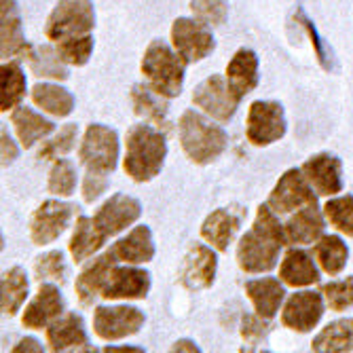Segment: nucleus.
<instances>
[{
  "label": "nucleus",
  "mask_w": 353,
  "mask_h": 353,
  "mask_svg": "<svg viewBox=\"0 0 353 353\" xmlns=\"http://www.w3.org/2000/svg\"><path fill=\"white\" fill-rule=\"evenodd\" d=\"M324 296L332 311H345L353 305V277L330 281L324 285Z\"/></svg>",
  "instance_id": "obj_43"
},
{
  "label": "nucleus",
  "mask_w": 353,
  "mask_h": 353,
  "mask_svg": "<svg viewBox=\"0 0 353 353\" xmlns=\"http://www.w3.org/2000/svg\"><path fill=\"white\" fill-rule=\"evenodd\" d=\"M285 114L277 102H254L248 112V140L254 146H269L283 138Z\"/></svg>",
  "instance_id": "obj_10"
},
{
  "label": "nucleus",
  "mask_w": 353,
  "mask_h": 353,
  "mask_svg": "<svg viewBox=\"0 0 353 353\" xmlns=\"http://www.w3.org/2000/svg\"><path fill=\"white\" fill-rule=\"evenodd\" d=\"M328 222L347 237H353V195L334 197L324 205Z\"/></svg>",
  "instance_id": "obj_37"
},
{
  "label": "nucleus",
  "mask_w": 353,
  "mask_h": 353,
  "mask_svg": "<svg viewBox=\"0 0 353 353\" xmlns=\"http://www.w3.org/2000/svg\"><path fill=\"white\" fill-rule=\"evenodd\" d=\"M279 277L283 283L292 288H305L319 281V271L311 256L305 250H290L279 267Z\"/></svg>",
  "instance_id": "obj_27"
},
{
  "label": "nucleus",
  "mask_w": 353,
  "mask_h": 353,
  "mask_svg": "<svg viewBox=\"0 0 353 353\" xmlns=\"http://www.w3.org/2000/svg\"><path fill=\"white\" fill-rule=\"evenodd\" d=\"M15 157H17V146L15 142L9 138L7 130H3V165H9L15 161Z\"/></svg>",
  "instance_id": "obj_46"
},
{
  "label": "nucleus",
  "mask_w": 353,
  "mask_h": 353,
  "mask_svg": "<svg viewBox=\"0 0 353 353\" xmlns=\"http://www.w3.org/2000/svg\"><path fill=\"white\" fill-rule=\"evenodd\" d=\"M190 9L195 19L205 26H222L229 13L227 0H190Z\"/></svg>",
  "instance_id": "obj_41"
},
{
  "label": "nucleus",
  "mask_w": 353,
  "mask_h": 353,
  "mask_svg": "<svg viewBox=\"0 0 353 353\" xmlns=\"http://www.w3.org/2000/svg\"><path fill=\"white\" fill-rule=\"evenodd\" d=\"M117 263H119V259H117L114 250H108L106 254L98 256L91 265H87L83 269V273L77 279V294L83 305H91L95 299L102 296L104 283H106L110 271L117 267Z\"/></svg>",
  "instance_id": "obj_20"
},
{
  "label": "nucleus",
  "mask_w": 353,
  "mask_h": 353,
  "mask_svg": "<svg viewBox=\"0 0 353 353\" xmlns=\"http://www.w3.org/2000/svg\"><path fill=\"white\" fill-rule=\"evenodd\" d=\"M13 125H15V132H17V138L21 142V146L30 148L34 146L37 142L45 140L51 132H53V123L49 119H45L43 114L34 112L32 108H17L11 117Z\"/></svg>",
  "instance_id": "obj_29"
},
{
  "label": "nucleus",
  "mask_w": 353,
  "mask_h": 353,
  "mask_svg": "<svg viewBox=\"0 0 353 353\" xmlns=\"http://www.w3.org/2000/svg\"><path fill=\"white\" fill-rule=\"evenodd\" d=\"M150 290V273L138 267H114L104 283L102 296L108 301L119 299H146Z\"/></svg>",
  "instance_id": "obj_16"
},
{
  "label": "nucleus",
  "mask_w": 353,
  "mask_h": 353,
  "mask_svg": "<svg viewBox=\"0 0 353 353\" xmlns=\"http://www.w3.org/2000/svg\"><path fill=\"white\" fill-rule=\"evenodd\" d=\"M243 216H245L243 210L235 212V210L220 208V210L212 212L201 227L203 239L210 241L212 248H216L218 252H224L229 248V243L233 241L235 233L239 231V224H241Z\"/></svg>",
  "instance_id": "obj_21"
},
{
  "label": "nucleus",
  "mask_w": 353,
  "mask_h": 353,
  "mask_svg": "<svg viewBox=\"0 0 353 353\" xmlns=\"http://www.w3.org/2000/svg\"><path fill=\"white\" fill-rule=\"evenodd\" d=\"M283 243H288L283 224L269 205H261L254 227L239 241V267L245 273H267L275 269Z\"/></svg>",
  "instance_id": "obj_1"
},
{
  "label": "nucleus",
  "mask_w": 353,
  "mask_h": 353,
  "mask_svg": "<svg viewBox=\"0 0 353 353\" xmlns=\"http://www.w3.org/2000/svg\"><path fill=\"white\" fill-rule=\"evenodd\" d=\"M317 203L315 195H313V188L311 182L307 180L303 170H288L279 182L275 184L273 192L269 195V208L281 216V214H290L296 212L305 205Z\"/></svg>",
  "instance_id": "obj_8"
},
{
  "label": "nucleus",
  "mask_w": 353,
  "mask_h": 353,
  "mask_svg": "<svg viewBox=\"0 0 353 353\" xmlns=\"http://www.w3.org/2000/svg\"><path fill=\"white\" fill-rule=\"evenodd\" d=\"M47 343L51 351H91L83 317L77 313L59 315L47 328Z\"/></svg>",
  "instance_id": "obj_17"
},
{
  "label": "nucleus",
  "mask_w": 353,
  "mask_h": 353,
  "mask_svg": "<svg viewBox=\"0 0 353 353\" xmlns=\"http://www.w3.org/2000/svg\"><path fill=\"white\" fill-rule=\"evenodd\" d=\"M172 349L174 351H199V347L192 343V341H178Z\"/></svg>",
  "instance_id": "obj_48"
},
{
  "label": "nucleus",
  "mask_w": 353,
  "mask_h": 353,
  "mask_svg": "<svg viewBox=\"0 0 353 353\" xmlns=\"http://www.w3.org/2000/svg\"><path fill=\"white\" fill-rule=\"evenodd\" d=\"M106 237L104 233L95 227L93 218H87V216H81L77 220V229H74V235L70 239V254L77 263H83L87 261L89 256H93L98 252L102 245H104Z\"/></svg>",
  "instance_id": "obj_30"
},
{
  "label": "nucleus",
  "mask_w": 353,
  "mask_h": 353,
  "mask_svg": "<svg viewBox=\"0 0 353 353\" xmlns=\"http://www.w3.org/2000/svg\"><path fill=\"white\" fill-rule=\"evenodd\" d=\"M146 317L136 307H98L93 313V330L104 341H119L140 332Z\"/></svg>",
  "instance_id": "obj_11"
},
{
  "label": "nucleus",
  "mask_w": 353,
  "mask_h": 353,
  "mask_svg": "<svg viewBox=\"0 0 353 353\" xmlns=\"http://www.w3.org/2000/svg\"><path fill=\"white\" fill-rule=\"evenodd\" d=\"M313 351H353V317L336 319L313 339Z\"/></svg>",
  "instance_id": "obj_33"
},
{
  "label": "nucleus",
  "mask_w": 353,
  "mask_h": 353,
  "mask_svg": "<svg viewBox=\"0 0 353 353\" xmlns=\"http://www.w3.org/2000/svg\"><path fill=\"white\" fill-rule=\"evenodd\" d=\"M269 328L271 326L265 322V317H261L259 313H256V315H245L243 322H241V336H243L245 343L256 345V343H261V341L267 339Z\"/></svg>",
  "instance_id": "obj_44"
},
{
  "label": "nucleus",
  "mask_w": 353,
  "mask_h": 353,
  "mask_svg": "<svg viewBox=\"0 0 353 353\" xmlns=\"http://www.w3.org/2000/svg\"><path fill=\"white\" fill-rule=\"evenodd\" d=\"M61 311H63V299L59 288L53 283H43L39 288V294L26 307L21 322L32 330H43L45 326L55 322L61 315Z\"/></svg>",
  "instance_id": "obj_18"
},
{
  "label": "nucleus",
  "mask_w": 353,
  "mask_h": 353,
  "mask_svg": "<svg viewBox=\"0 0 353 353\" xmlns=\"http://www.w3.org/2000/svg\"><path fill=\"white\" fill-rule=\"evenodd\" d=\"M172 43L186 63L205 59L216 47V41L212 37L210 28L201 23L199 19H188V17H180L174 21Z\"/></svg>",
  "instance_id": "obj_7"
},
{
  "label": "nucleus",
  "mask_w": 353,
  "mask_h": 353,
  "mask_svg": "<svg viewBox=\"0 0 353 353\" xmlns=\"http://www.w3.org/2000/svg\"><path fill=\"white\" fill-rule=\"evenodd\" d=\"M74 205L72 203H63L57 199L45 201L32 216L30 224V237L37 245H47L55 241L63 231H66L70 218L74 216Z\"/></svg>",
  "instance_id": "obj_12"
},
{
  "label": "nucleus",
  "mask_w": 353,
  "mask_h": 353,
  "mask_svg": "<svg viewBox=\"0 0 353 353\" xmlns=\"http://www.w3.org/2000/svg\"><path fill=\"white\" fill-rule=\"evenodd\" d=\"M26 95V74L17 61L3 63V95H0V106L3 112L15 108Z\"/></svg>",
  "instance_id": "obj_36"
},
{
  "label": "nucleus",
  "mask_w": 353,
  "mask_h": 353,
  "mask_svg": "<svg viewBox=\"0 0 353 353\" xmlns=\"http://www.w3.org/2000/svg\"><path fill=\"white\" fill-rule=\"evenodd\" d=\"M57 51L66 63H72V66H85L91 57V51H93V39L89 34H83V37L59 41Z\"/></svg>",
  "instance_id": "obj_40"
},
{
  "label": "nucleus",
  "mask_w": 353,
  "mask_h": 353,
  "mask_svg": "<svg viewBox=\"0 0 353 353\" xmlns=\"http://www.w3.org/2000/svg\"><path fill=\"white\" fill-rule=\"evenodd\" d=\"M37 279L39 281H55V283H63L66 281V259H63V252L61 250H53L43 254L41 259H37Z\"/></svg>",
  "instance_id": "obj_39"
},
{
  "label": "nucleus",
  "mask_w": 353,
  "mask_h": 353,
  "mask_svg": "<svg viewBox=\"0 0 353 353\" xmlns=\"http://www.w3.org/2000/svg\"><path fill=\"white\" fill-rule=\"evenodd\" d=\"M117 259L127 263V265H142L150 263L154 256V243H152V233L146 224L136 227L130 235L119 239L112 245Z\"/></svg>",
  "instance_id": "obj_24"
},
{
  "label": "nucleus",
  "mask_w": 353,
  "mask_h": 353,
  "mask_svg": "<svg viewBox=\"0 0 353 353\" xmlns=\"http://www.w3.org/2000/svg\"><path fill=\"white\" fill-rule=\"evenodd\" d=\"M106 186H108L106 174L89 170V174L85 176V182H83V197H85V201L93 203L106 190Z\"/></svg>",
  "instance_id": "obj_45"
},
{
  "label": "nucleus",
  "mask_w": 353,
  "mask_h": 353,
  "mask_svg": "<svg viewBox=\"0 0 353 353\" xmlns=\"http://www.w3.org/2000/svg\"><path fill=\"white\" fill-rule=\"evenodd\" d=\"M28 61L30 68L37 77H45V79H57V81H66L68 79V70H66V61L59 55L57 49L43 45V47H30L28 51Z\"/></svg>",
  "instance_id": "obj_32"
},
{
  "label": "nucleus",
  "mask_w": 353,
  "mask_h": 353,
  "mask_svg": "<svg viewBox=\"0 0 353 353\" xmlns=\"http://www.w3.org/2000/svg\"><path fill=\"white\" fill-rule=\"evenodd\" d=\"M184 66L186 61L178 51L163 41H152L142 57V72L148 83L165 98H176L182 91L184 83Z\"/></svg>",
  "instance_id": "obj_4"
},
{
  "label": "nucleus",
  "mask_w": 353,
  "mask_h": 353,
  "mask_svg": "<svg viewBox=\"0 0 353 353\" xmlns=\"http://www.w3.org/2000/svg\"><path fill=\"white\" fill-rule=\"evenodd\" d=\"M81 161L91 172H114L119 159V136L114 130L100 123L87 127L83 144H81Z\"/></svg>",
  "instance_id": "obj_6"
},
{
  "label": "nucleus",
  "mask_w": 353,
  "mask_h": 353,
  "mask_svg": "<svg viewBox=\"0 0 353 353\" xmlns=\"http://www.w3.org/2000/svg\"><path fill=\"white\" fill-rule=\"evenodd\" d=\"M77 188V170L66 159H57L49 172V190L57 197H70Z\"/></svg>",
  "instance_id": "obj_38"
},
{
  "label": "nucleus",
  "mask_w": 353,
  "mask_h": 353,
  "mask_svg": "<svg viewBox=\"0 0 353 353\" xmlns=\"http://www.w3.org/2000/svg\"><path fill=\"white\" fill-rule=\"evenodd\" d=\"M245 292L256 309V313H259L261 317L265 319H271L281 303H283V296H285V290L283 285L273 279V277H263V279H252L245 283Z\"/></svg>",
  "instance_id": "obj_25"
},
{
  "label": "nucleus",
  "mask_w": 353,
  "mask_h": 353,
  "mask_svg": "<svg viewBox=\"0 0 353 353\" xmlns=\"http://www.w3.org/2000/svg\"><path fill=\"white\" fill-rule=\"evenodd\" d=\"M227 81L239 100L259 85V57L252 49H239L233 55L227 66Z\"/></svg>",
  "instance_id": "obj_23"
},
{
  "label": "nucleus",
  "mask_w": 353,
  "mask_h": 353,
  "mask_svg": "<svg viewBox=\"0 0 353 353\" xmlns=\"http://www.w3.org/2000/svg\"><path fill=\"white\" fill-rule=\"evenodd\" d=\"M106 351H142L140 347H108Z\"/></svg>",
  "instance_id": "obj_49"
},
{
  "label": "nucleus",
  "mask_w": 353,
  "mask_h": 353,
  "mask_svg": "<svg viewBox=\"0 0 353 353\" xmlns=\"http://www.w3.org/2000/svg\"><path fill=\"white\" fill-rule=\"evenodd\" d=\"M216 267H218V259L212 252V248L195 243L184 256L180 281L188 290H203V288H210L214 283Z\"/></svg>",
  "instance_id": "obj_15"
},
{
  "label": "nucleus",
  "mask_w": 353,
  "mask_h": 353,
  "mask_svg": "<svg viewBox=\"0 0 353 353\" xmlns=\"http://www.w3.org/2000/svg\"><path fill=\"white\" fill-rule=\"evenodd\" d=\"M165 95L159 93L150 83L148 85H136L132 91V102L134 108L140 117L150 121L159 130H168L170 127V117H168V104H165Z\"/></svg>",
  "instance_id": "obj_26"
},
{
  "label": "nucleus",
  "mask_w": 353,
  "mask_h": 353,
  "mask_svg": "<svg viewBox=\"0 0 353 353\" xmlns=\"http://www.w3.org/2000/svg\"><path fill=\"white\" fill-rule=\"evenodd\" d=\"M168 154V142L161 130L150 125H136L127 134L125 172L136 182H148L161 172Z\"/></svg>",
  "instance_id": "obj_2"
},
{
  "label": "nucleus",
  "mask_w": 353,
  "mask_h": 353,
  "mask_svg": "<svg viewBox=\"0 0 353 353\" xmlns=\"http://www.w3.org/2000/svg\"><path fill=\"white\" fill-rule=\"evenodd\" d=\"M32 100H34L39 108L53 117H68L74 108L72 93L53 83H39L32 89Z\"/></svg>",
  "instance_id": "obj_31"
},
{
  "label": "nucleus",
  "mask_w": 353,
  "mask_h": 353,
  "mask_svg": "<svg viewBox=\"0 0 353 353\" xmlns=\"http://www.w3.org/2000/svg\"><path fill=\"white\" fill-rule=\"evenodd\" d=\"M303 172L319 195H336L343 190V165L341 159H336L334 154L322 152L311 157L303 165Z\"/></svg>",
  "instance_id": "obj_19"
},
{
  "label": "nucleus",
  "mask_w": 353,
  "mask_h": 353,
  "mask_svg": "<svg viewBox=\"0 0 353 353\" xmlns=\"http://www.w3.org/2000/svg\"><path fill=\"white\" fill-rule=\"evenodd\" d=\"M28 299V275L21 267H13L3 275V313L15 315Z\"/></svg>",
  "instance_id": "obj_35"
},
{
  "label": "nucleus",
  "mask_w": 353,
  "mask_h": 353,
  "mask_svg": "<svg viewBox=\"0 0 353 353\" xmlns=\"http://www.w3.org/2000/svg\"><path fill=\"white\" fill-rule=\"evenodd\" d=\"M315 259L328 275H339L349 259L345 241L336 235H324L315 243Z\"/></svg>",
  "instance_id": "obj_34"
},
{
  "label": "nucleus",
  "mask_w": 353,
  "mask_h": 353,
  "mask_svg": "<svg viewBox=\"0 0 353 353\" xmlns=\"http://www.w3.org/2000/svg\"><path fill=\"white\" fill-rule=\"evenodd\" d=\"M93 26V0H59L47 19V37L51 41H66L89 34Z\"/></svg>",
  "instance_id": "obj_5"
},
{
  "label": "nucleus",
  "mask_w": 353,
  "mask_h": 353,
  "mask_svg": "<svg viewBox=\"0 0 353 353\" xmlns=\"http://www.w3.org/2000/svg\"><path fill=\"white\" fill-rule=\"evenodd\" d=\"M0 15H3V26H0V30H3V57L9 59L15 55H28L30 45L23 37L21 17L15 0H3Z\"/></svg>",
  "instance_id": "obj_28"
},
{
  "label": "nucleus",
  "mask_w": 353,
  "mask_h": 353,
  "mask_svg": "<svg viewBox=\"0 0 353 353\" xmlns=\"http://www.w3.org/2000/svg\"><path fill=\"white\" fill-rule=\"evenodd\" d=\"M140 214H142V205L138 199L127 197L123 192H117V195H112L98 212H95L93 222L108 239L112 235H119L123 229L130 227V224H134L140 218Z\"/></svg>",
  "instance_id": "obj_13"
},
{
  "label": "nucleus",
  "mask_w": 353,
  "mask_h": 353,
  "mask_svg": "<svg viewBox=\"0 0 353 353\" xmlns=\"http://www.w3.org/2000/svg\"><path fill=\"white\" fill-rule=\"evenodd\" d=\"M13 351L15 353H21V351H43V347H41V343L37 339H23V341H19V345L13 347Z\"/></svg>",
  "instance_id": "obj_47"
},
{
  "label": "nucleus",
  "mask_w": 353,
  "mask_h": 353,
  "mask_svg": "<svg viewBox=\"0 0 353 353\" xmlns=\"http://www.w3.org/2000/svg\"><path fill=\"white\" fill-rule=\"evenodd\" d=\"M285 229V239L288 243H299L307 245L317 239H322L324 235V216L317 210V203L301 208L290 220L283 224Z\"/></svg>",
  "instance_id": "obj_22"
},
{
  "label": "nucleus",
  "mask_w": 353,
  "mask_h": 353,
  "mask_svg": "<svg viewBox=\"0 0 353 353\" xmlns=\"http://www.w3.org/2000/svg\"><path fill=\"white\" fill-rule=\"evenodd\" d=\"M192 102H195L205 114L218 119V121H229L237 112L239 98L233 93L229 81H224L220 74H212L203 83H199L192 91Z\"/></svg>",
  "instance_id": "obj_9"
},
{
  "label": "nucleus",
  "mask_w": 353,
  "mask_h": 353,
  "mask_svg": "<svg viewBox=\"0 0 353 353\" xmlns=\"http://www.w3.org/2000/svg\"><path fill=\"white\" fill-rule=\"evenodd\" d=\"M180 142L192 163H212L229 144V136L220 125H214L203 114L186 110L180 119Z\"/></svg>",
  "instance_id": "obj_3"
},
{
  "label": "nucleus",
  "mask_w": 353,
  "mask_h": 353,
  "mask_svg": "<svg viewBox=\"0 0 353 353\" xmlns=\"http://www.w3.org/2000/svg\"><path fill=\"white\" fill-rule=\"evenodd\" d=\"M77 136H79V127L74 123H68V125H63L59 134L45 142V146L41 148L39 157L41 159H53V157H61V154H66L74 148V142H77Z\"/></svg>",
  "instance_id": "obj_42"
},
{
  "label": "nucleus",
  "mask_w": 353,
  "mask_h": 353,
  "mask_svg": "<svg viewBox=\"0 0 353 353\" xmlns=\"http://www.w3.org/2000/svg\"><path fill=\"white\" fill-rule=\"evenodd\" d=\"M322 315H324L322 294L305 290V292H296L288 299L283 313H281V322L285 328H290V330L309 332L317 326Z\"/></svg>",
  "instance_id": "obj_14"
}]
</instances>
